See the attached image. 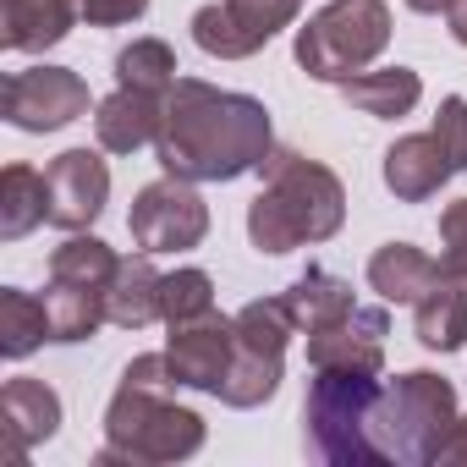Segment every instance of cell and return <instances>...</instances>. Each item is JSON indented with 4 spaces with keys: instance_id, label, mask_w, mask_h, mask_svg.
Masks as SVG:
<instances>
[{
    "instance_id": "obj_11",
    "label": "cell",
    "mask_w": 467,
    "mask_h": 467,
    "mask_svg": "<svg viewBox=\"0 0 467 467\" xmlns=\"http://www.w3.org/2000/svg\"><path fill=\"white\" fill-rule=\"evenodd\" d=\"M385 336H390V314L358 303L347 319H336V325H325V330L308 336V368L385 374Z\"/></svg>"
},
{
    "instance_id": "obj_26",
    "label": "cell",
    "mask_w": 467,
    "mask_h": 467,
    "mask_svg": "<svg viewBox=\"0 0 467 467\" xmlns=\"http://www.w3.org/2000/svg\"><path fill=\"white\" fill-rule=\"evenodd\" d=\"M281 390V358L275 352H254V347H237V358H231L225 379H220V401L225 407H265L270 396Z\"/></svg>"
},
{
    "instance_id": "obj_14",
    "label": "cell",
    "mask_w": 467,
    "mask_h": 467,
    "mask_svg": "<svg viewBox=\"0 0 467 467\" xmlns=\"http://www.w3.org/2000/svg\"><path fill=\"white\" fill-rule=\"evenodd\" d=\"M0 423H6V451L28 456L34 445H45L61 429V396L45 379L17 374V379H6V390H0Z\"/></svg>"
},
{
    "instance_id": "obj_23",
    "label": "cell",
    "mask_w": 467,
    "mask_h": 467,
    "mask_svg": "<svg viewBox=\"0 0 467 467\" xmlns=\"http://www.w3.org/2000/svg\"><path fill=\"white\" fill-rule=\"evenodd\" d=\"M192 45H198L203 56H214V61H248V56H259L270 39H259L237 12L225 6V0H214V6H198V12H192Z\"/></svg>"
},
{
    "instance_id": "obj_25",
    "label": "cell",
    "mask_w": 467,
    "mask_h": 467,
    "mask_svg": "<svg viewBox=\"0 0 467 467\" xmlns=\"http://www.w3.org/2000/svg\"><path fill=\"white\" fill-rule=\"evenodd\" d=\"M45 308H50V341H61V347L88 341V336H99V325H110L105 319V292H88V286L50 281Z\"/></svg>"
},
{
    "instance_id": "obj_3",
    "label": "cell",
    "mask_w": 467,
    "mask_h": 467,
    "mask_svg": "<svg viewBox=\"0 0 467 467\" xmlns=\"http://www.w3.org/2000/svg\"><path fill=\"white\" fill-rule=\"evenodd\" d=\"M265 187L248 203V237L259 254H292L303 243H330L347 220V187L330 165L297 154V149H270L259 165Z\"/></svg>"
},
{
    "instance_id": "obj_27",
    "label": "cell",
    "mask_w": 467,
    "mask_h": 467,
    "mask_svg": "<svg viewBox=\"0 0 467 467\" xmlns=\"http://www.w3.org/2000/svg\"><path fill=\"white\" fill-rule=\"evenodd\" d=\"M231 325H237V347L275 352V358H286L292 336H303L297 319H292V308H286V297H259V303L237 308V319H231Z\"/></svg>"
},
{
    "instance_id": "obj_10",
    "label": "cell",
    "mask_w": 467,
    "mask_h": 467,
    "mask_svg": "<svg viewBox=\"0 0 467 467\" xmlns=\"http://www.w3.org/2000/svg\"><path fill=\"white\" fill-rule=\"evenodd\" d=\"M50 182V225L61 231H88L105 203H110V165L94 149H67L45 165Z\"/></svg>"
},
{
    "instance_id": "obj_22",
    "label": "cell",
    "mask_w": 467,
    "mask_h": 467,
    "mask_svg": "<svg viewBox=\"0 0 467 467\" xmlns=\"http://www.w3.org/2000/svg\"><path fill=\"white\" fill-rule=\"evenodd\" d=\"M121 254L110 243H99L94 231H67V243L50 254V281H67V286H88V292H105L110 275H116Z\"/></svg>"
},
{
    "instance_id": "obj_31",
    "label": "cell",
    "mask_w": 467,
    "mask_h": 467,
    "mask_svg": "<svg viewBox=\"0 0 467 467\" xmlns=\"http://www.w3.org/2000/svg\"><path fill=\"white\" fill-rule=\"evenodd\" d=\"M434 138H440V149L451 154V165L456 171H467V99L462 94H445L440 99V110H434V127H429Z\"/></svg>"
},
{
    "instance_id": "obj_12",
    "label": "cell",
    "mask_w": 467,
    "mask_h": 467,
    "mask_svg": "<svg viewBox=\"0 0 467 467\" xmlns=\"http://www.w3.org/2000/svg\"><path fill=\"white\" fill-rule=\"evenodd\" d=\"M160 121H165V94H143V88H121L105 94L94 105V138L105 154H138L160 138Z\"/></svg>"
},
{
    "instance_id": "obj_17",
    "label": "cell",
    "mask_w": 467,
    "mask_h": 467,
    "mask_svg": "<svg viewBox=\"0 0 467 467\" xmlns=\"http://www.w3.org/2000/svg\"><path fill=\"white\" fill-rule=\"evenodd\" d=\"M412 325H418V341L429 352H462L467 347V275H440L418 303H412Z\"/></svg>"
},
{
    "instance_id": "obj_9",
    "label": "cell",
    "mask_w": 467,
    "mask_h": 467,
    "mask_svg": "<svg viewBox=\"0 0 467 467\" xmlns=\"http://www.w3.org/2000/svg\"><path fill=\"white\" fill-rule=\"evenodd\" d=\"M231 358H237V325H231L225 314H203V319L171 325V341H165V363H171L176 385L220 396V379H225Z\"/></svg>"
},
{
    "instance_id": "obj_13",
    "label": "cell",
    "mask_w": 467,
    "mask_h": 467,
    "mask_svg": "<svg viewBox=\"0 0 467 467\" xmlns=\"http://www.w3.org/2000/svg\"><path fill=\"white\" fill-rule=\"evenodd\" d=\"M451 176H456V165H451V154L440 149L434 132H407L385 149V187L401 203H429Z\"/></svg>"
},
{
    "instance_id": "obj_19",
    "label": "cell",
    "mask_w": 467,
    "mask_h": 467,
    "mask_svg": "<svg viewBox=\"0 0 467 467\" xmlns=\"http://www.w3.org/2000/svg\"><path fill=\"white\" fill-rule=\"evenodd\" d=\"M286 308H292V319H297V330H325V325H336V319H347L352 308H358V297H352V281H341V275H330V270H319V265H308L286 292Z\"/></svg>"
},
{
    "instance_id": "obj_21",
    "label": "cell",
    "mask_w": 467,
    "mask_h": 467,
    "mask_svg": "<svg viewBox=\"0 0 467 467\" xmlns=\"http://www.w3.org/2000/svg\"><path fill=\"white\" fill-rule=\"evenodd\" d=\"M50 220V182L45 171L34 165H6L0 176V237L6 243H23L34 225Z\"/></svg>"
},
{
    "instance_id": "obj_7",
    "label": "cell",
    "mask_w": 467,
    "mask_h": 467,
    "mask_svg": "<svg viewBox=\"0 0 467 467\" xmlns=\"http://www.w3.org/2000/svg\"><path fill=\"white\" fill-rule=\"evenodd\" d=\"M198 182H182V176H160L149 182L138 198H132V214H127V231L143 254H187L209 237V203L192 192Z\"/></svg>"
},
{
    "instance_id": "obj_28",
    "label": "cell",
    "mask_w": 467,
    "mask_h": 467,
    "mask_svg": "<svg viewBox=\"0 0 467 467\" xmlns=\"http://www.w3.org/2000/svg\"><path fill=\"white\" fill-rule=\"evenodd\" d=\"M176 50L165 39H132L121 56H116V83L121 88H143V94H171L176 83Z\"/></svg>"
},
{
    "instance_id": "obj_6",
    "label": "cell",
    "mask_w": 467,
    "mask_h": 467,
    "mask_svg": "<svg viewBox=\"0 0 467 467\" xmlns=\"http://www.w3.org/2000/svg\"><path fill=\"white\" fill-rule=\"evenodd\" d=\"M390 45V6L385 0H330L297 28V67L314 83H347L368 72Z\"/></svg>"
},
{
    "instance_id": "obj_18",
    "label": "cell",
    "mask_w": 467,
    "mask_h": 467,
    "mask_svg": "<svg viewBox=\"0 0 467 467\" xmlns=\"http://www.w3.org/2000/svg\"><path fill=\"white\" fill-rule=\"evenodd\" d=\"M440 275H445V265L429 259V254L412 248V243H385V248L368 259V286H374L385 303H418Z\"/></svg>"
},
{
    "instance_id": "obj_2",
    "label": "cell",
    "mask_w": 467,
    "mask_h": 467,
    "mask_svg": "<svg viewBox=\"0 0 467 467\" xmlns=\"http://www.w3.org/2000/svg\"><path fill=\"white\" fill-rule=\"evenodd\" d=\"M171 390H176V374H171L165 352L132 358L105 407V445L94 462L99 467H165V462L198 456L203 418L192 407H182Z\"/></svg>"
},
{
    "instance_id": "obj_1",
    "label": "cell",
    "mask_w": 467,
    "mask_h": 467,
    "mask_svg": "<svg viewBox=\"0 0 467 467\" xmlns=\"http://www.w3.org/2000/svg\"><path fill=\"white\" fill-rule=\"evenodd\" d=\"M275 149L270 110L254 94L214 88L203 78H176L165 94V121L154 138V160L182 182H237L259 171Z\"/></svg>"
},
{
    "instance_id": "obj_36",
    "label": "cell",
    "mask_w": 467,
    "mask_h": 467,
    "mask_svg": "<svg viewBox=\"0 0 467 467\" xmlns=\"http://www.w3.org/2000/svg\"><path fill=\"white\" fill-rule=\"evenodd\" d=\"M407 6H412V12H423V17H440V12H451V6H456V0H407Z\"/></svg>"
},
{
    "instance_id": "obj_15",
    "label": "cell",
    "mask_w": 467,
    "mask_h": 467,
    "mask_svg": "<svg viewBox=\"0 0 467 467\" xmlns=\"http://www.w3.org/2000/svg\"><path fill=\"white\" fill-rule=\"evenodd\" d=\"M341 99L374 121H396V116H412L418 99H423V78L412 67H368L358 78L341 83Z\"/></svg>"
},
{
    "instance_id": "obj_24",
    "label": "cell",
    "mask_w": 467,
    "mask_h": 467,
    "mask_svg": "<svg viewBox=\"0 0 467 467\" xmlns=\"http://www.w3.org/2000/svg\"><path fill=\"white\" fill-rule=\"evenodd\" d=\"M45 341H50L45 297H34L23 286H0V352H6V358H28Z\"/></svg>"
},
{
    "instance_id": "obj_8",
    "label": "cell",
    "mask_w": 467,
    "mask_h": 467,
    "mask_svg": "<svg viewBox=\"0 0 467 467\" xmlns=\"http://www.w3.org/2000/svg\"><path fill=\"white\" fill-rule=\"evenodd\" d=\"M0 116L17 132H61L88 116V83L72 67H28L12 72L0 88Z\"/></svg>"
},
{
    "instance_id": "obj_20",
    "label": "cell",
    "mask_w": 467,
    "mask_h": 467,
    "mask_svg": "<svg viewBox=\"0 0 467 467\" xmlns=\"http://www.w3.org/2000/svg\"><path fill=\"white\" fill-rule=\"evenodd\" d=\"M78 12L72 0H6V50H23V56H39L50 45H61L72 34Z\"/></svg>"
},
{
    "instance_id": "obj_4",
    "label": "cell",
    "mask_w": 467,
    "mask_h": 467,
    "mask_svg": "<svg viewBox=\"0 0 467 467\" xmlns=\"http://www.w3.org/2000/svg\"><path fill=\"white\" fill-rule=\"evenodd\" d=\"M456 418H462L456 412V385L445 374L412 368V374L385 379L379 407H374V445H379L385 462L423 467V462H440V445L451 440Z\"/></svg>"
},
{
    "instance_id": "obj_35",
    "label": "cell",
    "mask_w": 467,
    "mask_h": 467,
    "mask_svg": "<svg viewBox=\"0 0 467 467\" xmlns=\"http://www.w3.org/2000/svg\"><path fill=\"white\" fill-rule=\"evenodd\" d=\"M445 23H451V39H456V45L467 50V0H456V6L445 12Z\"/></svg>"
},
{
    "instance_id": "obj_33",
    "label": "cell",
    "mask_w": 467,
    "mask_h": 467,
    "mask_svg": "<svg viewBox=\"0 0 467 467\" xmlns=\"http://www.w3.org/2000/svg\"><path fill=\"white\" fill-rule=\"evenodd\" d=\"M72 12L88 28H121V23H138L149 12V0H72Z\"/></svg>"
},
{
    "instance_id": "obj_32",
    "label": "cell",
    "mask_w": 467,
    "mask_h": 467,
    "mask_svg": "<svg viewBox=\"0 0 467 467\" xmlns=\"http://www.w3.org/2000/svg\"><path fill=\"white\" fill-rule=\"evenodd\" d=\"M440 265L451 270V275H467V198H456V203H445V214H440Z\"/></svg>"
},
{
    "instance_id": "obj_5",
    "label": "cell",
    "mask_w": 467,
    "mask_h": 467,
    "mask_svg": "<svg viewBox=\"0 0 467 467\" xmlns=\"http://www.w3.org/2000/svg\"><path fill=\"white\" fill-rule=\"evenodd\" d=\"M385 379L379 374H352V368H314L303 423L308 445L336 462V467H374L385 462L374 445V407H379Z\"/></svg>"
},
{
    "instance_id": "obj_34",
    "label": "cell",
    "mask_w": 467,
    "mask_h": 467,
    "mask_svg": "<svg viewBox=\"0 0 467 467\" xmlns=\"http://www.w3.org/2000/svg\"><path fill=\"white\" fill-rule=\"evenodd\" d=\"M440 462H451V467H467V412L456 418V429H451V440L440 445Z\"/></svg>"
},
{
    "instance_id": "obj_30",
    "label": "cell",
    "mask_w": 467,
    "mask_h": 467,
    "mask_svg": "<svg viewBox=\"0 0 467 467\" xmlns=\"http://www.w3.org/2000/svg\"><path fill=\"white\" fill-rule=\"evenodd\" d=\"M231 12H237L259 39H275L281 28H292L297 23V12H303V0H225Z\"/></svg>"
},
{
    "instance_id": "obj_16",
    "label": "cell",
    "mask_w": 467,
    "mask_h": 467,
    "mask_svg": "<svg viewBox=\"0 0 467 467\" xmlns=\"http://www.w3.org/2000/svg\"><path fill=\"white\" fill-rule=\"evenodd\" d=\"M160 270H154V254L138 248V259H121L110 286H105V319L121 325V330H143L160 319Z\"/></svg>"
},
{
    "instance_id": "obj_29",
    "label": "cell",
    "mask_w": 467,
    "mask_h": 467,
    "mask_svg": "<svg viewBox=\"0 0 467 467\" xmlns=\"http://www.w3.org/2000/svg\"><path fill=\"white\" fill-rule=\"evenodd\" d=\"M203 314H214V281L203 275V270H171L165 281H160V319L165 325H187V319H203Z\"/></svg>"
}]
</instances>
